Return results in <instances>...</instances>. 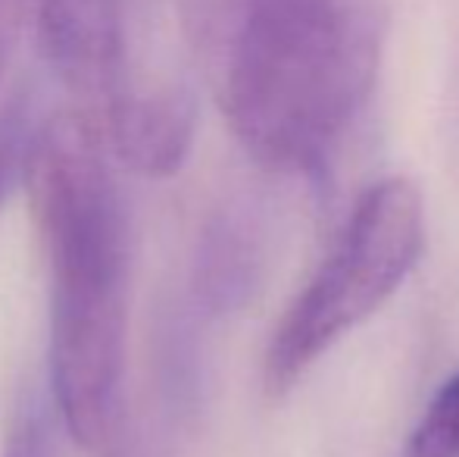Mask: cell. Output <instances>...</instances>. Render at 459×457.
Returning a JSON list of instances; mask_svg holds the SVG:
<instances>
[{"label":"cell","instance_id":"obj_4","mask_svg":"<svg viewBox=\"0 0 459 457\" xmlns=\"http://www.w3.org/2000/svg\"><path fill=\"white\" fill-rule=\"evenodd\" d=\"M31 22L50 69L82 110H100L134 85L122 0H31Z\"/></svg>","mask_w":459,"mask_h":457},{"label":"cell","instance_id":"obj_9","mask_svg":"<svg viewBox=\"0 0 459 457\" xmlns=\"http://www.w3.org/2000/svg\"><path fill=\"white\" fill-rule=\"evenodd\" d=\"M31 138H35V128L29 122V113L22 104H13L0 116V210L10 201L19 179H25Z\"/></svg>","mask_w":459,"mask_h":457},{"label":"cell","instance_id":"obj_2","mask_svg":"<svg viewBox=\"0 0 459 457\" xmlns=\"http://www.w3.org/2000/svg\"><path fill=\"white\" fill-rule=\"evenodd\" d=\"M378 0H235L219 104L260 166L319 176L363 113L381 66Z\"/></svg>","mask_w":459,"mask_h":457},{"label":"cell","instance_id":"obj_3","mask_svg":"<svg viewBox=\"0 0 459 457\" xmlns=\"http://www.w3.org/2000/svg\"><path fill=\"white\" fill-rule=\"evenodd\" d=\"M425 198L412 179L387 176L359 195L319 269L278 320L263 354L269 395L307 370L397 294L425 250Z\"/></svg>","mask_w":459,"mask_h":457},{"label":"cell","instance_id":"obj_5","mask_svg":"<svg viewBox=\"0 0 459 457\" xmlns=\"http://www.w3.org/2000/svg\"><path fill=\"white\" fill-rule=\"evenodd\" d=\"M100 128L107 154L147 179L176 176L197 128V104L178 85H132L100 110H85Z\"/></svg>","mask_w":459,"mask_h":457},{"label":"cell","instance_id":"obj_10","mask_svg":"<svg viewBox=\"0 0 459 457\" xmlns=\"http://www.w3.org/2000/svg\"><path fill=\"white\" fill-rule=\"evenodd\" d=\"M31 22V0H0V79L19 48L25 25Z\"/></svg>","mask_w":459,"mask_h":457},{"label":"cell","instance_id":"obj_8","mask_svg":"<svg viewBox=\"0 0 459 457\" xmlns=\"http://www.w3.org/2000/svg\"><path fill=\"white\" fill-rule=\"evenodd\" d=\"M4 457H60L56 445V408L38 389H25L10 423Z\"/></svg>","mask_w":459,"mask_h":457},{"label":"cell","instance_id":"obj_1","mask_svg":"<svg viewBox=\"0 0 459 457\" xmlns=\"http://www.w3.org/2000/svg\"><path fill=\"white\" fill-rule=\"evenodd\" d=\"M50 273V401L91 457L126 442L128 220L100 128L82 107L35 128L25 163Z\"/></svg>","mask_w":459,"mask_h":457},{"label":"cell","instance_id":"obj_6","mask_svg":"<svg viewBox=\"0 0 459 457\" xmlns=\"http://www.w3.org/2000/svg\"><path fill=\"white\" fill-rule=\"evenodd\" d=\"M263 273V232L244 207H225L206 223L194 257V294L210 313L250 301Z\"/></svg>","mask_w":459,"mask_h":457},{"label":"cell","instance_id":"obj_7","mask_svg":"<svg viewBox=\"0 0 459 457\" xmlns=\"http://www.w3.org/2000/svg\"><path fill=\"white\" fill-rule=\"evenodd\" d=\"M403 457H459V366L425 404L406 435Z\"/></svg>","mask_w":459,"mask_h":457}]
</instances>
